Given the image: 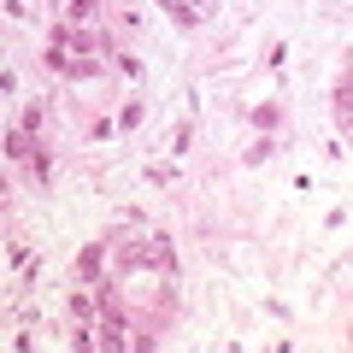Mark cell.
<instances>
[{"mask_svg":"<svg viewBox=\"0 0 353 353\" xmlns=\"http://www.w3.org/2000/svg\"><path fill=\"white\" fill-rule=\"evenodd\" d=\"M106 248H112V259H118V277H124V271H159V277H176L171 236H112Z\"/></svg>","mask_w":353,"mask_h":353,"instance_id":"obj_1","label":"cell"},{"mask_svg":"<svg viewBox=\"0 0 353 353\" xmlns=\"http://www.w3.org/2000/svg\"><path fill=\"white\" fill-rule=\"evenodd\" d=\"M106 265H112V248H106V241H88V248L77 253V283H101Z\"/></svg>","mask_w":353,"mask_h":353,"instance_id":"obj_2","label":"cell"},{"mask_svg":"<svg viewBox=\"0 0 353 353\" xmlns=\"http://www.w3.org/2000/svg\"><path fill=\"white\" fill-rule=\"evenodd\" d=\"M36 148H41V141L30 136L24 124H18V130H6V159H30V153H36Z\"/></svg>","mask_w":353,"mask_h":353,"instance_id":"obj_3","label":"cell"},{"mask_svg":"<svg viewBox=\"0 0 353 353\" xmlns=\"http://www.w3.org/2000/svg\"><path fill=\"white\" fill-rule=\"evenodd\" d=\"M101 18V0H65V24H94Z\"/></svg>","mask_w":353,"mask_h":353,"instance_id":"obj_4","label":"cell"},{"mask_svg":"<svg viewBox=\"0 0 353 353\" xmlns=\"http://www.w3.org/2000/svg\"><path fill=\"white\" fill-rule=\"evenodd\" d=\"M277 118H283V106H277V101H259V106H253V124H259L265 136L277 130Z\"/></svg>","mask_w":353,"mask_h":353,"instance_id":"obj_5","label":"cell"},{"mask_svg":"<svg viewBox=\"0 0 353 353\" xmlns=\"http://www.w3.org/2000/svg\"><path fill=\"white\" fill-rule=\"evenodd\" d=\"M141 112H148V106H141V101H130L124 112H118V130H141Z\"/></svg>","mask_w":353,"mask_h":353,"instance_id":"obj_6","label":"cell"},{"mask_svg":"<svg viewBox=\"0 0 353 353\" xmlns=\"http://www.w3.org/2000/svg\"><path fill=\"white\" fill-rule=\"evenodd\" d=\"M271 148H277V141H271V136H259L248 153H241V159H248V165H259V159H271Z\"/></svg>","mask_w":353,"mask_h":353,"instance_id":"obj_7","label":"cell"},{"mask_svg":"<svg viewBox=\"0 0 353 353\" xmlns=\"http://www.w3.org/2000/svg\"><path fill=\"white\" fill-rule=\"evenodd\" d=\"M18 124H24L30 136H36V130H41V101H30V106H24V118H18Z\"/></svg>","mask_w":353,"mask_h":353,"instance_id":"obj_8","label":"cell"},{"mask_svg":"<svg viewBox=\"0 0 353 353\" xmlns=\"http://www.w3.org/2000/svg\"><path fill=\"white\" fill-rule=\"evenodd\" d=\"M189 141H194V124H176V136H171V148H176V153H189Z\"/></svg>","mask_w":353,"mask_h":353,"instance_id":"obj_9","label":"cell"}]
</instances>
